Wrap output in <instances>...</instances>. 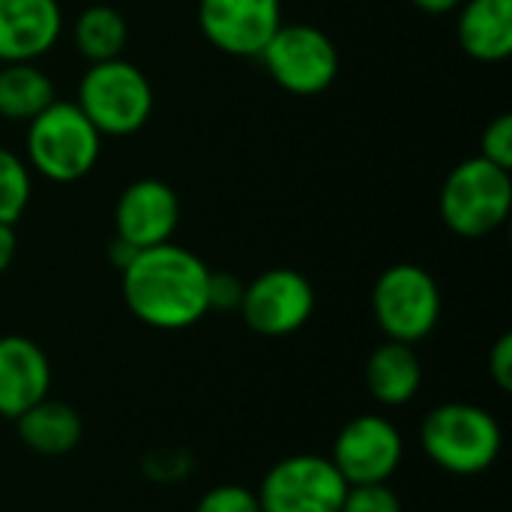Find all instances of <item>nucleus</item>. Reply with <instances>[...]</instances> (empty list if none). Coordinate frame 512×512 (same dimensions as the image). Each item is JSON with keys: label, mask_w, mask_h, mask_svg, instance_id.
Returning <instances> with one entry per match:
<instances>
[{"label": "nucleus", "mask_w": 512, "mask_h": 512, "mask_svg": "<svg viewBox=\"0 0 512 512\" xmlns=\"http://www.w3.org/2000/svg\"><path fill=\"white\" fill-rule=\"evenodd\" d=\"M210 267L177 243H162L135 252L120 270L126 309L153 330H186L207 309Z\"/></svg>", "instance_id": "1"}, {"label": "nucleus", "mask_w": 512, "mask_h": 512, "mask_svg": "<svg viewBox=\"0 0 512 512\" xmlns=\"http://www.w3.org/2000/svg\"><path fill=\"white\" fill-rule=\"evenodd\" d=\"M420 444L435 468L453 477H480L498 462L504 432L492 411L471 402H444L426 414Z\"/></svg>", "instance_id": "2"}, {"label": "nucleus", "mask_w": 512, "mask_h": 512, "mask_svg": "<svg viewBox=\"0 0 512 512\" xmlns=\"http://www.w3.org/2000/svg\"><path fill=\"white\" fill-rule=\"evenodd\" d=\"M27 168L51 183H75L87 177L102 153V135L75 102L54 99L27 123Z\"/></svg>", "instance_id": "3"}, {"label": "nucleus", "mask_w": 512, "mask_h": 512, "mask_svg": "<svg viewBox=\"0 0 512 512\" xmlns=\"http://www.w3.org/2000/svg\"><path fill=\"white\" fill-rule=\"evenodd\" d=\"M75 105L99 135L126 138L147 126L153 114V84L135 63L123 57L90 63L78 81Z\"/></svg>", "instance_id": "4"}, {"label": "nucleus", "mask_w": 512, "mask_h": 512, "mask_svg": "<svg viewBox=\"0 0 512 512\" xmlns=\"http://www.w3.org/2000/svg\"><path fill=\"white\" fill-rule=\"evenodd\" d=\"M438 204H441V219L453 234L465 240L489 237L510 216V171L492 165L483 156H471L447 174Z\"/></svg>", "instance_id": "5"}, {"label": "nucleus", "mask_w": 512, "mask_h": 512, "mask_svg": "<svg viewBox=\"0 0 512 512\" xmlns=\"http://www.w3.org/2000/svg\"><path fill=\"white\" fill-rule=\"evenodd\" d=\"M372 312L387 339L417 345L441 321V288L429 270L408 261L393 264L372 288Z\"/></svg>", "instance_id": "6"}, {"label": "nucleus", "mask_w": 512, "mask_h": 512, "mask_svg": "<svg viewBox=\"0 0 512 512\" xmlns=\"http://www.w3.org/2000/svg\"><path fill=\"white\" fill-rule=\"evenodd\" d=\"M267 75L294 96H318L339 75V51L333 39L306 21L279 24L261 51Z\"/></svg>", "instance_id": "7"}, {"label": "nucleus", "mask_w": 512, "mask_h": 512, "mask_svg": "<svg viewBox=\"0 0 512 512\" xmlns=\"http://www.w3.org/2000/svg\"><path fill=\"white\" fill-rule=\"evenodd\" d=\"M348 483L330 462V456L297 453L276 462L261 486V512H339Z\"/></svg>", "instance_id": "8"}, {"label": "nucleus", "mask_w": 512, "mask_h": 512, "mask_svg": "<svg viewBox=\"0 0 512 512\" xmlns=\"http://www.w3.org/2000/svg\"><path fill=\"white\" fill-rule=\"evenodd\" d=\"M237 312L252 333L282 339L309 324L315 312V288L303 273L291 267H273L246 285Z\"/></svg>", "instance_id": "9"}, {"label": "nucleus", "mask_w": 512, "mask_h": 512, "mask_svg": "<svg viewBox=\"0 0 512 512\" xmlns=\"http://www.w3.org/2000/svg\"><path fill=\"white\" fill-rule=\"evenodd\" d=\"M405 459V438L384 414H360L348 420L330 450V462L348 486L390 483Z\"/></svg>", "instance_id": "10"}, {"label": "nucleus", "mask_w": 512, "mask_h": 512, "mask_svg": "<svg viewBox=\"0 0 512 512\" xmlns=\"http://www.w3.org/2000/svg\"><path fill=\"white\" fill-rule=\"evenodd\" d=\"M282 24V0H198L204 39L231 57H261Z\"/></svg>", "instance_id": "11"}, {"label": "nucleus", "mask_w": 512, "mask_h": 512, "mask_svg": "<svg viewBox=\"0 0 512 512\" xmlns=\"http://www.w3.org/2000/svg\"><path fill=\"white\" fill-rule=\"evenodd\" d=\"M177 225L180 198L165 180L141 177L120 192L114 207V237L132 246L135 252L171 243Z\"/></svg>", "instance_id": "12"}, {"label": "nucleus", "mask_w": 512, "mask_h": 512, "mask_svg": "<svg viewBox=\"0 0 512 512\" xmlns=\"http://www.w3.org/2000/svg\"><path fill=\"white\" fill-rule=\"evenodd\" d=\"M63 33L57 0H0V63H36Z\"/></svg>", "instance_id": "13"}, {"label": "nucleus", "mask_w": 512, "mask_h": 512, "mask_svg": "<svg viewBox=\"0 0 512 512\" xmlns=\"http://www.w3.org/2000/svg\"><path fill=\"white\" fill-rule=\"evenodd\" d=\"M51 393L48 354L27 336H0V417L18 420Z\"/></svg>", "instance_id": "14"}, {"label": "nucleus", "mask_w": 512, "mask_h": 512, "mask_svg": "<svg viewBox=\"0 0 512 512\" xmlns=\"http://www.w3.org/2000/svg\"><path fill=\"white\" fill-rule=\"evenodd\" d=\"M366 387L384 408L414 402L423 387V360L414 345L384 339L366 360Z\"/></svg>", "instance_id": "15"}, {"label": "nucleus", "mask_w": 512, "mask_h": 512, "mask_svg": "<svg viewBox=\"0 0 512 512\" xmlns=\"http://www.w3.org/2000/svg\"><path fill=\"white\" fill-rule=\"evenodd\" d=\"M459 48L480 63H501L512 54V0H468L456 24Z\"/></svg>", "instance_id": "16"}, {"label": "nucleus", "mask_w": 512, "mask_h": 512, "mask_svg": "<svg viewBox=\"0 0 512 512\" xmlns=\"http://www.w3.org/2000/svg\"><path fill=\"white\" fill-rule=\"evenodd\" d=\"M12 423H15L21 444L39 456H66L81 444V435H84L81 414L72 405L51 399V396L27 408Z\"/></svg>", "instance_id": "17"}, {"label": "nucleus", "mask_w": 512, "mask_h": 512, "mask_svg": "<svg viewBox=\"0 0 512 512\" xmlns=\"http://www.w3.org/2000/svg\"><path fill=\"white\" fill-rule=\"evenodd\" d=\"M54 84L36 63H0V117L30 123L54 102Z\"/></svg>", "instance_id": "18"}, {"label": "nucleus", "mask_w": 512, "mask_h": 512, "mask_svg": "<svg viewBox=\"0 0 512 512\" xmlns=\"http://www.w3.org/2000/svg\"><path fill=\"white\" fill-rule=\"evenodd\" d=\"M72 39L84 60H90V63L114 60L123 54V48L129 42V24L114 6L96 3V6H87L75 18Z\"/></svg>", "instance_id": "19"}, {"label": "nucleus", "mask_w": 512, "mask_h": 512, "mask_svg": "<svg viewBox=\"0 0 512 512\" xmlns=\"http://www.w3.org/2000/svg\"><path fill=\"white\" fill-rule=\"evenodd\" d=\"M30 195H33V183H30L27 162L18 153L0 147V222L15 225L24 216Z\"/></svg>", "instance_id": "20"}, {"label": "nucleus", "mask_w": 512, "mask_h": 512, "mask_svg": "<svg viewBox=\"0 0 512 512\" xmlns=\"http://www.w3.org/2000/svg\"><path fill=\"white\" fill-rule=\"evenodd\" d=\"M195 512H261L258 495L240 483H222L201 495Z\"/></svg>", "instance_id": "21"}, {"label": "nucleus", "mask_w": 512, "mask_h": 512, "mask_svg": "<svg viewBox=\"0 0 512 512\" xmlns=\"http://www.w3.org/2000/svg\"><path fill=\"white\" fill-rule=\"evenodd\" d=\"M339 512H402V501L387 483L348 486Z\"/></svg>", "instance_id": "22"}, {"label": "nucleus", "mask_w": 512, "mask_h": 512, "mask_svg": "<svg viewBox=\"0 0 512 512\" xmlns=\"http://www.w3.org/2000/svg\"><path fill=\"white\" fill-rule=\"evenodd\" d=\"M480 156L498 168H512V114H498L480 135Z\"/></svg>", "instance_id": "23"}, {"label": "nucleus", "mask_w": 512, "mask_h": 512, "mask_svg": "<svg viewBox=\"0 0 512 512\" xmlns=\"http://www.w3.org/2000/svg\"><path fill=\"white\" fill-rule=\"evenodd\" d=\"M246 282L234 273H213L207 279V309L210 312H237L243 303Z\"/></svg>", "instance_id": "24"}, {"label": "nucleus", "mask_w": 512, "mask_h": 512, "mask_svg": "<svg viewBox=\"0 0 512 512\" xmlns=\"http://www.w3.org/2000/svg\"><path fill=\"white\" fill-rule=\"evenodd\" d=\"M489 378L495 381V387L501 393L512 390V336L504 333L498 336V342L489 351Z\"/></svg>", "instance_id": "25"}, {"label": "nucleus", "mask_w": 512, "mask_h": 512, "mask_svg": "<svg viewBox=\"0 0 512 512\" xmlns=\"http://www.w3.org/2000/svg\"><path fill=\"white\" fill-rule=\"evenodd\" d=\"M15 252H18V237H15V228L0 222V273L9 270V264L15 261Z\"/></svg>", "instance_id": "26"}, {"label": "nucleus", "mask_w": 512, "mask_h": 512, "mask_svg": "<svg viewBox=\"0 0 512 512\" xmlns=\"http://www.w3.org/2000/svg\"><path fill=\"white\" fill-rule=\"evenodd\" d=\"M417 9H423V12H429V15H444V12H453V9H459L465 0H411Z\"/></svg>", "instance_id": "27"}, {"label": "nucleus", "mask_w": 512, "mask_h": 512, "mask_svg": "<svg viewBox=\"0 0 512 512\" xmlns=\"http://www.w3.org/2000/svg\"><path fill=\"white\" fill-rule=\"evenodd\" d=\"M108 255H111V261L117 264V270H123V267H126L132 258H135V249H132V246H126L123 240H117V237H114V243H111Z\"/></svg>", "instance_id": "28"}]
</instances>
